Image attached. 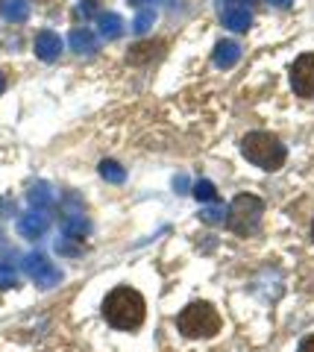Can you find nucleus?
Wrapping results in <instances>:
<instances>
[{
  "instance_id": "f257e3e1",
  "label": "nucleus",
  "mask_w": 314,
  "mask_h": 352,
  "mask_svg": "<svg viewBox=\"0 0 314 352\" xmlns=\"http://www.w3.org/2000/svg\"><path fill=\"white\" fill-rule=\"evenodd\" d=\"M147 317V302L144 296L138 294L135 288H115L106 294L103 300V320L109 323L112 329H121V332H135V329H142Z\"/></svg>"
},
{
  "instance_id": "f03ea898",
  "label": "nucleus",
  "mask_w": 314,
  "mask_h": 352,
  "mask_svg": "<svg viewBox=\"0 0 314 352\" xmlns=\"http://www.w3.org/2000/svg\"><path fill=\"white\" fill-rule=\"evenodd\" d=\"M241 153L250 164H256V168H262V170H270V173L282 168L285 156H288L285 144L276 135H270V132H247L241 138Z\"/></svg>"
},
{
  "instance_id": "7ed1b4c3",
  "label": "nucleus",
  "mask_w": 314,
  "mask_h": 352,
  "mask_svg": "<svg viewBox=\"0 0 314 352\" xmlns=\"http://www.w3.org/2000/svg\"><path fill=\"white\" fill-rule=\"evenodd\" d=\"M221 326H223V320H221L218 308H214L212 302H203V300L186 305L177 317V329L186 338H194V340L214 338L221 332Z\"/></svg>"
},
{
  "instance_id": "20e7f679",
  "label": "nucleus",
  "mask_w": 314,
  "mask_h": 352,
  "mask_svg": "<svg viewBox=\"0 0 314 352\" xmlns=\"http://www.w3.org/2000/svg\"><path fill=\"white\" fill-rule=\"evenodd\" d=\"M262 217H265V200L256 194H238L229 212H226V226L232 229L235 235L241 238H250L258 232L262 226Z\"/></svg>"
},
{
  "instance_id": "39448f33",
  "label": "nucleus",
  "mask_w": 314,
  "mask_h": 352,
  "mask_svg": "<svg viewBox=\"0 0 314 352\" xmlns=\"http://www.w3.org/2000/svg\"><path fill=\"white\" fill-rule=\"evenodd\" d=\"M214 9L221 15V24L232 32H247L253 27V9L247 0H214Z\"/></svg>"
},
{
  "instance_id": "423d86ee",
  "label": "nucleus",
  "mask_w": 314,
  "mask_h": 352,
  "mask_svg": "<svg viewBox=\"0 0 314 352\" xmlns=\"http://www.w3.org/2000/svg\"><path fill=\"white\" fill-rule=\"evenodd\" d=\"M24 270L38 288H53V285L62 282V270L47 256H41V252H30L24 258Z\"/></svg>"
},
{
  "instance_id": "0eeeda50",
  "label": "nucleus",
  "mask_w": 314,
  "mask_h": 352,
  "mask_svg": "<svg viewBox=\"0 0 314 352\" xmlns=\"http://www.w3.org/2000/svg\"><path fill=\"white\" fill-rule=\"evenodd\" d=\"M291 88L300 97H314V53H302L291 65Z\"/></svg>"
},
{
  "instance_id": "6e6552de",
  "label": "nucleus",
  "mask_w": 314,
  "mask_h": 352,
  "mask_svg": "<svg viewBox=\"0 0 314 352\" xmlns=\"http://www.w3.org/2000/svg\"><path fill=\"white\" fill-rule=\"evenodd\" d=\"M32 50H36V56L41 62H56L62 56V38L53 30H41L36 36V47Z\"/></svg>"
},
{
  "instance_id": "1a4fd4ad",
  "label": "nucleus",
  "mask_w": 314,
  "mask_h": 352,
  "mask_svg": "<svg viewBox=\"0 0 314 352\" xmlns=\"http://www.w3.org/2000/svg\"><path fill=\"white\" fill-rule=\"evenodd\" d=\"M50 229V220H47V214L45 212H27L24 217L18 220V232L24 235L27 241H36V238H41Z\"/></svg>"
},
{
  "instance_id": "9d476101",
  "label": "nucleus",
  "mask_w": 314,
  "mask_h": 352,
  "mask_svg": "<svg viewBox=\"0 0 314 352\" xmlns=\"http://www.w3.org/2000/svg\"><path fill=\"white\" fill-rule=\"evenodd\" d=\"M89 232H91V223L85 220V214H80V212H68V214L62 217V235H65V238L82 241Z\"/></svg>"
},
{
  "instance_id": "9b49d317",
  "label": "nucleus",
  "mask_w": 314,
  "mask_h": 352,
  "mask_svg": "<svg viewBox=\"0 0 314 352\" xmlns=\"http://www.w3.org/2000/svg\"><path fill=\"white\" fill-rule=\"evenodd\" d=\"M68 44H71V50H74V53H80V56H91V53L97 50L94 32H91V30H85V27H74V30H71V36H68Z\"/></svg>"
},
{
  "instance_id": "f8f14e48",
  "label": "nucleus",
  "mask_w": 314,
  "mask_h": 352,
  "mask_svg": "<svg viewBox=\"0 0 314 352\" xmlns=\"http://www.w3.org/2000/svg\"><path fill=\"white\" fill-rule=\"evenodd\" d=\"M214 65H218V68H232V65L238 62V59H241V44H235V41H229V38H226V41H218V44H214Z\"/></svg>"
},
{
  "instance_id": "ddd939ff",
  "label": "nucleus",
  "mask_w": 314,
  "mask_h": 352,
  "mask_svg": "<svg viewBox=\"0 0 314 352\" xmlns=\"http://www.w3.org/2000/svg\"><path fill=\"white\" fill-rule=\"evenodd\" d=\"M27 200H30V206H32V212H47V208L53 206V188H50L47 182H36V185H30Z\"/></svg>"
},
{
  "instance_id": "4468645a",
  "label": "nucleus",
  "mask_w": 314,
  "mask_h": 352,
  "mask_svg": "<svg viewBox=\"0 0 314 352\" xmlns=\"http://www.w3.org/2000/svg\"><path fill=\"white\" fill-rule=\"evenodd\" d=\"M97 30H100L103 38L115 41V38L124 36V21H121V15H115V12H103L100 18H97Z\"/></svg>"
},
{
  "instance_id": "2eb2a0df",
  "label": "nucleus",
  "mask_w": 314,
  "mask_h": 352,
  "mask_svg": "<svg viewBox=\"0 0 314 352\" xmlns=\"http://www.w3.org/2000/svg\"><path fill=\"white\" fill-rule=\"evenodd\" d=\"M0 15L6 21H15V24H24L30 18V6L27 0H0Z\"/></svg>"
},
{
  "instance_id": "dca6fc26",
  "label": "nucleus",
  "mask_w": 314,
  "mask_h": 352,
  "mask_svg": "<svg viewBox=\"0 0 314 352\" xmlns=\"http://www.w3.org/2000/svg\"><path fill=\"white\" fill-rule=\"evenodd\" d=\"M161 47H165V41H147V44H135L133 50H129V62L133 65H144L150 59H156Z\"/></svg>"
},
{
  "instance_id": "f3484780",
  "label": "nucleus",
  "mask_w": 314,
  "mask_h": 352,
  "mask_svg": "<svg viewBox=\"0 0 314 352\" xmlns=\"http://www.w3.org/2000/svg\"><path fill=\"white\" fill-rule=\"evenodd\" d=\"M97 170H100V176L106 182H112V185H124L126 182V170H124V164H117L112 159H103L100 164H97Z\"/></svg>"
},
{
  "instance_id": "a211bd4d",
  "label": "nucleus",
  "mask_w": 314,
  "mask_h": 352,
  "mask_svg": "<svg viewBox=\"0 0 314 352\" xmlns=\"http://www.w3.org/2000/svg\"><path fill=\"white\" fill-rule=\"evenodd\" d=\"M226 212H229V208L226 206H221V200L218 203H212V206H205L203 212H200V220L205 226H221V223H226Z\"/></svg>"
},
{
  "instance_id": "6ab92c4d",
  "label": "nucleus",
  "mask_w": 314,
  "mask_h": 352,
  "mask_svg": "<svg viewBox=\"0 0 314 352\" xmlns=\"http://www.w3.org/2000/svg\"><path fill=\"white\" fill-rule=\"evenodd\" d=\"M194 200H200V203H218V188H214V182L209 179H200V182H194Z\"/></svg>"
},
{
  "instance_id": "aec40b11",
  "label": "nucleus",
  "mask_w": 314,
  "mask_h": 352,
  "mask_svg": "<svg viewBox=\"0 0 314 352\" xmlns=\"http://www.w3.org/2000/svg\"><path fill=\"white\" fill-rule=\"evenodd\" d=\"M18 285V270L12 261H0V288H15Z\"/></svg>"
},
{
  "instance_id": "412c9836",
  "label": "nucleus",
  "mask_w": 314,
  "mask_h": 352,
  "mask_svg": "<svg viewBox=\"0 0 314 352\" xmlns=\"http://www.w3.org/2000/svg\"><path fill=\"white\" fill-rule=\"evenodd\" d=\"M153 21H156V12H153V9H142V12L135 15V21H133V30L138 32V36H144V32L153 27Z\"/></svg>"
},
{
  "instance_id": "4be33fe9",
  "label": "nucleus",
  "mask_w": 314,
  "mask_h": 352,
  "mask_svg": "<svg viewBox=\"0 0 314 352\" xmlns=\"http://www.w3.org/2000/svg\"><path fill=\"white\" fill-rule=\"evenodd\" d=\"M56 252L77 258V256H82V244H80V241H74V238H65V235H62V238L56 241Z\"/></svg>"
},
{
  "instance_id": "5701e85b",
  "label": "nucleus",
  "mask_w": 314,
  "mask_h": 352,
  "mask_svg": "<svg viewBox=\"0 0 314 352\" xmlns=\"http://www.w3.org/2000/svg\"><path fill=\"white\" fill-rule=\"evenodd\" d=\"M91 15H97V0H82V3L74 9V18H91Z\"/></svg>"
},
{
  "instance_id": "b1692460",
  "label": "nucleus",
  "mask_w": 314,
  "mask_h": 352,
  "mask_svg": "<svg viewBox=\"0 0 314 352\" xmlns=\"http://www.w3.org/2000/svg\"><path fill=\"white\" fill-rule=\"evenodd\" d=\"M12 212H15V203L9 197H0V217H9Z\"/></svg>"
},
{
  "instance_id": "393cba45",
  "label": "nucleus",
  "mask_w": 314,
  "mask_h": 352,
  "mask_svg": "<svg viewBox=\"0 0 314 352\" xmlns=\"http://www.w3.org/2000/svg\"><path fill=\"white\" fill-rule=\"evenodd\" d=\"M297 352H314V335L302 338V340H300V346H297Z\"/></svg>"
},
{
  "instance_id": "a878e982",
  "label": "nucleus",
  "mask_w": 314,
  "mask_h": 352,
  "mask_svg": "<svg viewBox=\"0 0 314 352\" xmlns=\"http://www.w3.org/2000/svg\"><path fill=\"white\" fill-rule=\"evenodd\" d=\"M173 185H177V194H188V191H191L186 176H177V179H173Z\"/></svg>"
},
{
  "instance_id": "bb28decb",
  "label": "nucleus",
  "mask_w": 314,
  "mask_h": 352,
  "mask_svg": "<svg viewBox=\"0 0 314 352\" xmlns=\"http://www.w3.org/2000/svg\"><path fill=\"white\" fill-rule=\"evenodd\" d=\"M270 6H276V9H288L291 3H294V0H267Z\"/></svg>"
},
{
  "instance_id": "cd10ccee",
  "label": "nucleus",
  "mask_w": 314,
  "mask_h": 352,
  "mask_svg": "<svg viewBox=\"0 0 314 352\" xmlns=\"http://www.w3.org/2000/svg\"><path fill=\"white\" fill-rule=\"evenodd\" d=\"M133 6H144V3H153V0H129Z\"/></svg>"
},
{
  "instance_id": "c85d7f7f",
  "label": "nucleus",
  "mask_w": 314,
  "mask_h": 352,
  "mask_svg": "<svg viewBox=\"0 0 314 352\" xmlns=\"http://www.w3.org/2000/svg\"><path fill=\"white\" fill-rule=\"evenodd\" d=\"M3 91H6V76L0 74V94H3Z\"/></svg>"
},
{
  "instance_id": "c756f323",
  "label": "nucleus",
  "mask_w": 314,
  "mask_h": 352,
  "mask_svg": "<svg viewBox=\"0 0 314 352\" xmlns=\"http://www.w3.org/2000/svg\"><path fill=\"white\" fill-rule=\"evenodd\" d=\"M311 238H314V223H311Z\"/></svg>"
},
{
  "instance_id": "7c9ffc66",
  "label": "nucleus",
  "mask_w": 314,
  "mask_h": 352,
  "mask_svg": "<svg viewBox=\"0 0 314 352\" xmlns=\"http://www.w3.org/2000/svg\"><path fill=\"white\" fill-rule=\"evenodd\" d=\"M38 3H47V0H38Z\"/></svg>"
}]
</instances>
